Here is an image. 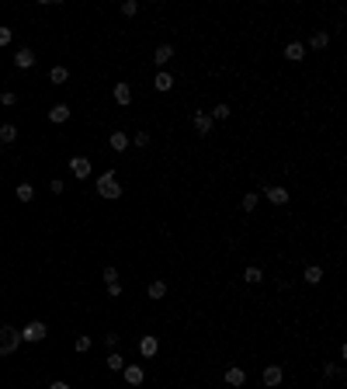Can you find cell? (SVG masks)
Segmentation results:
<instances>
[{
    "mask_svg": "<svg viewBox=\"0 0 347 389\" xmlns=\"http://www.w3.org/2000/svg\"><path fill=\"white\" fill-rule=\"evenodd\" d=\"M97 194L108 198V202L122 198V188H118V181H115V171H104V174L97 177Z\"/></svg>",
    "mask_w": 347,
    "mask_h": 389,
    "instance_id": "6da1fadb",
    "label": "cell"
},
{
    "mask_svg": "<svg viewBox=\"0 0 347 389\" xmlns=\"http://www.w3.org/2000/svg\"><path fill=\"white\" fill-rule=\"evenodd\" d=\"M21 344V330L14 327H0V354H14Z\"/></svg>",
    "mask_w": 347,
    "mask_h": 389,
    "instance_id": "7a4b0ae2",
    "label": "cell"
},
{
    "mask_svg": "<svg viewBox=\"0 0 347 389\" xmlns=\"http://www.w3.org/2000/svg\"><path fill=\"white\" fill-rule=\"evenodd\" d=\"M45 334H49V327H45L42 320H32V323L21 330V341H28V344H39V341H45Z\"/></svg>",
    "mask_w": 347,
    "mask_h": 389,
    "instance_id": "3957f363",
    "label": "cell"
},
{
    "mask_svg": "<svg viewBox=\"0 0 347 389\" xmlns=\"http://www.w3.org/2000/svg\"><path fill=\"white\" fill-rule=\"evenodd\" d=\"M194 132L198 136H209L212 132V115L209 112H194Z\"/></svg>",
    "mask_w": 347,
    "mask_h": 389,
    "instance_id": "277c9868",
    "label": "cell"
},
{
    "mask_svg": "<svg viewBox=\"0 0 347 389\" xmlns=\"http://www.w3.org/2000/svg\"><path fill=\"white\" fill-rule=\"evenodd\" d=\"M70 171L77 177H91V160L87 156H70Z\"/></svg>",
    "mask_w": 347,
    "mask_h": 389,
    "instance_id": "5b68a950",
    "label": "cell"
},
{
    "mask_svg": "<svg viewBox=\"0 0 347 389\" xmlns=\"http://www.w3.org/2000/svg\"><path fill=\"white\" fill-rule=\"evenodd\" d=\"M156 351H160V341H156L153 334H146V337L139 341V354H142V358H153Z\"/></svg>",
    "mask_w": 347,
    "mask_h": 389,
    "instance_id": "8992f818",
    "label": "cell"
},
{
    "mask_svg": "<svg viewBox=\"0 0 347 389\" xmlns=\"http://www.w3.org/2000/svg\"><path fill=\"white\" fill-rule=\"evenodd\" d=\"M264 194H268V202H274V205H285V202H288V191H285L281 184H268Z\"/></svg>",
    "mask_w": 347,
    "mask_h": 389,
    "instance_id": "52a82bcc",
    "label": "cell"
},
{
    "mask_svg": "<svg viewBox=\"0 0 347 389\" xmlns=\"http://www.w3.org/2000/svg\"><path fill=\"white\" fill-rule=\"evenodd\" d=\"M122 375H125V382H129V386H142V379H146V372L139 369V365H125V369H122Z\"/></svg>",
    "mask_w": 347,
    "mask_h": 389,
    "instance_id": "ba28073f",
    "label": "cell"
},
{
    "mask_svg": "<svg viewBox=\"0 0 347 389\" xmlns=\"http://www.w3.org/2000/svg\"><path fill=\"white\" fill-rule=\"evenodd\" d=\"M281 375H285V372H281V365H268V369H264V386H268V389L281 386Z\"/></svg>",
    "mask_w": 347,
    "mask_h": 389,
    "instance_id": "9c48e42d",
    "label": "cell"
},
{
    "mask_svg": "<svg viewBox=\"0 0 347 389\" xmlns=\"http://www.w3.org/2000/svg\"><path fill=\"white\" fill-rule=\"evenodd\" d=\"M14 66H18V70L35 66V52H32V49H18V52H14Z\"/></svg>",
    "mask_w": 347,
    "mask_h": 389,
    "instance_id": "30bf717a",
    "label": "cell"
},
{
    "mask_svg": "<svg viewBox=\"0 0 347 389\" xmlns=\"http://www.w3.org/2000/svg\"><path fill=\"white\" fill-rule=\"evenodd\" d=\"M170 59H174V49H170V45H156V52H153V63L160 66V70H163V66H167Z\"/></svg>",
    "mask_w": 347,
    "mask_h": 389,
    "instance_id": "8fae6325",
    "label": "cell"
},
{
    "mask_svg": "<svg viewBox=\"0 0 347 389\" xmlns=\"http://www.w3.org/2000/svg\"><path fill=\"white\" fill-rule=\"evenodd\" d=\"M153 87L160 91V94H167V91L174 87V77L167 73V70H160V73H156V80H153Z\"/></svg>",
    "mask_w": 347,
    "mask_h": 389,
    "instance_id": "7c38bea8",
    "label": "cell"
},
{
    "mask_svg": "<svg viewBox=\"0 0 347 389\" xmlns=\"http://www.w3.org/2000/svg\"><path fill=\"white\" fill-rule=\"evenodd\" d=\"M302 282H306V285H320V282H323V268H320V264H309L306 274H302Z\"/></svg>",
    "mask_w": 347,
    "mask_h": 389,
    "instance_id": "4fadbf2b",
    "label": "cell"
},
{
    "mask_svg": "<svg viewBox=\"0 0 347 389\" xmlns=\"http://www.w3.org/2000/svg\"><path fill=\"white\" fill-rule=\"evenodd\" d=\"M108 143H111V150H118V153H122V150H129V143H132V139H129V132H111V136H108Z\"/></svg>",
    "mask_w": 347,
    "mask_h": 389,
    "instance_id": "5bb4252c",
    "label": "cell"
},
{
    "mask_svg": "<svg viewBox=\"0 0 347 389\" xmlns=\"http://www.w3.org/2000/svg\"><path fill=\"white\" fill-rule=\"evenodd\" d=\"M115 101L118 104H132V87L129 84H115Z\"/></svg>",
    "mask_w": 347,
    "mask_h": 389,
    "instance_id": "9a60e30c",
    "label": "cell"
},
{
    "mask_svg": "<svg viewBox=\"0 0 347 389\" xmlns=\"http://www.w3.org/2000/svg\"><path fill=\"white\" fill-rule=\"evenodd\" d=\"M302 56H306V45L302 42H292L288 49H285V59H292V63H299Z\"/></svg>",
    "mask_w": 347,
    "mask_h": 389,
    "instance_id": "2e32d148",
    "label": "cell"
},
{
    "mask_svg": "<svg viewBox=\"0 0 347 389\" xmlns=\"http://www.w3.org/2000/svg\"><path fill=\"white\" fill-rule=\"evenodd\" d=\"M150 299H163V295H167V282H163V278H156V282H150Z\"/></svg>",
    "mask_w": 347,
    "mask_h": 389,
    "instance_id": "e0dca14e",
    "label": "cell"
},
{
    "mask_svg": "<svg viewBox=\"0 0 347 389\" xmlns=\"http://www.w3.org/2000/svg\"><path fill=\"white\" fill-rule=\"evenodd\" d=\"M66 118H70V108H66V104H56V108L49 112V122H56V125H63Z\"/></svg>",
    "mask_w": 347,
    "mask_h": 389,
    "instance_id": "ac0fdd59",
    "label": "cell"
},
{
    "mask_svg": "<svg viewBox=\"0 0 347 389\" xmlns=\"http://www.w3.org/2000/svg\"><path fill=\"white\" fill-rule=\"evenodd\" d=\"M14 139H18V129H14L11 122H4V125H0V146H4V143H14Z\"/></svg>",
    "mask_w": 347,
    "mask_h": 389,
    "instance_id": "d6986e66",
    "label": "cell"
},
{
    "mask_svg": "<svg viewBox=\"0 0 347 389\" xmlns=\"http://www.w3.org/2000/svg\"><path fill=\"white\" fill-rule=\"evenodd\" d=\"M226 382H229V386H243V382H247V372L243 369H229L226 372Z\"/></svg>",
    "mask_w": 347,
    "mask_h": 389,
    "instance_id": "ffe728a7",
    "label": "cell"
},
{
    "mask_svg": "<svg viewBox=\"0 0 347 389\" xmlns=\"http://www.w3.org/2000/svg\"><path fill=\"white\" fill-rule=\"evenodd\" d=\"M66 77H70L66 66H52V70H49V80H52V84H66Z\"/></svg>",
    "mask_w": 347,
    "mask_h": 389,
    "instance_id": "44dd1931",
    "label": "cell"
},
{
    "mask_svg": "<svg viewBox=\"0 0 347 389\" xmlns=\"http://www.w3.org/2000/svg\"><path fill=\"white\" fill-rule=\"evenodd\" d=\"M243 282H247V285H257V282H264L261 268H247V271H243Z\"/></svg>",
    "mask_w": 347,
    "mask_h": 389,
    "instance_id": "7402d4cb",
    "label": "cell"
},
{
    "mask_svg": "<svg viewBox=\"0 0 347 389\" xmlns=\"http://www.w3.org/2000/svg\"><path fill=\"white\" fill-rule=\"evenodd\" d=\"M18 202H32V198H35V188H32V184H18Z\"/></svg>",
    "mask_w": 347,
    "mask_h": 389,
    "instance_id": "603a6c76",
    "label": "cell"
},
{
    "mask_svg": "<svg viewBox=\"0 0 347 389\" xmlns=\"http://www.w3.org/2000/svg\"><path fill=\"white\" fill-rule=\"evenodd\" d=\"M309 45H312V49H327V45H330V35H327V32H316Z\"/></svg>",
    "mask_w": 347,
    "mask_h": 389,
    "instance_id": "cb8c5ba5",
    "label": "cell"
},
{
    "mask_svg": "<svg viewBox=\"0 0 347 389\" xmlns=\"http://www.w3.org/2000/svg\"><path fill=\"white\" fill-rule=\"evenodd\" d=\"M108 369H111V372H122V369H125V358L111 351V354H108Z\"/></svg>",
    "mask_w": 347,
    "mask_h": 389,
    "instance_id": "d4e9b609",
    "label": "cell"
},
{
    "mask_svg": "<svg viewBox=\"0 0 347 389\" xmlns=\"http://www.w3.org/2000/svg\"><path fill=\"white\" fill-rule=\"evenodd\" d=\"M0 104H4V108H14V104H18V94H14V91H4V94H0Z\"/></svg>",
    "mask_w": 347,
    "mask_h": 389,
    "instance_id": "484cf974",
    "label": "cell"
},
{
    "mask_svg": "<svg viewBox=\"0 0 347 389\" xmlns=\"http://www.w3.org/2000/svg\"><path fill=\"white\" fill-rule=\"evenodd\" d=\"M257 202H261V194H243V212H253Z\"/></svg>",
    "mask_w": 347,
    "mask_h": 389,
    "instance_id": "4316f807",
    "label": "cell"
},
{
    "mask_svg": "<svg viewBox=\"0 0 347 389\" xmlns=\"http://www.w3.org/2000/svg\"><path fill=\"white\" fill-rule=\"evenodd\" d=\"M209 115H212V122H215V118H219V122L229 118V104H215V112H209Z\"/></svg>",
    "mask_w": 347,
    "mask_h": 389,
    "instance_id": "83f0119b",
    "label": "cell"
},
{
    "mask_svg": "<svg viewBox=\"0 0 347 389\" xmlns=\"http://www.w3.org/2000/svg\"><path fill=\"white\" fill-rule=\"evenodd\" d=\"M323 375H327V379H337V375H344V369H340V365H323Z\"/></svg>",
    "mask_w": 347,
    "mask_h": 389,
    "instance_id": "f1b7e54d",
    "label": "cell"
},
{
    "mask_svg": "<svg viewBox=\"0 0 347 389\" xmlns=\"http://www.w3.org/2000/svg\"><path fill=\"white\" fill-rule=\"evenodd\" d=\"M135 11H139V4H135V0H125V4H122V14H125V18H132Z\"/></svg>",
    "mask_w": 347,
    "mask_h": 389,
    "instance_id": "f546056e",
    "label": "cell"
},
{
    "mask_svg": "<svg viewBox=\"0 0 347 389\" xmlns=\"http://www.w3.org/2000/svg\"><path fill=\"white\" fill-rule=\"evenodd\" d=\"M77 351H80V354L91 351V337H87V334H80V337H77Z\"/></svg>",
    "mask_w": 347,
    "mask_h": 389,
    "instance_id": "4dcf8cb0",
    "label": "cell"
},
{
    "mask_svg": "<svg viewBox=\"0 0 347 389\" xmlns=\"http://www.w3.org/2000/svg\"><path fill=\"white\" fill-rule=\"evenodd\" d=\"M132 143H135V146H150V132H135Z\"/></svg>",
    "mask_w": 347,
    "mask_h": 389,
    "instance_id": "1f68e13d",
    "label": "cell"
},
{
    "mask_svg": "<svg viewBox=\"0 0 347 389\" xmlns=\"http://www.w3.org/2000/svg\"><path fill=\"white\" fill-rule=\"evenodd\" d=\"M104 282H108V285H111V282H118V271H115V268H111V264L104 268Z\"/></svg>",
    "mask_w": 347,
    "mask_h": 389,
    "instance_id": "d6a6232c",
    "label": "cell"
},
{
    "mask_svg": "<svg viewBox=\"0 0 347 389\" xmlns=\"http://www.w3.org/2000/svg\"><path fill=\"white\" fill-rule=\"evenodd\" d=\"M11 39H14L11 28H0V45H11Z\"/></svg>",
    "mask_w": 347,
    "mask_h": 389,
    "instance_id": "836d02e7",
    "label": "cell"
},
{
    "mask_svg": "<svg viewBox=\"0 0 347 389\" xmlns=\"http://www.w3.org/2000/svg\"><path fill=\"white\" fill-rule=\"evenodd\" d=\"M108 295H111V299H118V295H122V285H118V282H111V285H108Z\"/></svg>",
    "mask_w": 347,
    "mask_h": 389,
    "instance_id": "e575fe53",
    "label": "cell"
},
{
    "mask_svg": "<svg viewBox=\"0 0 347 389\" xmlns=\"http://www.w3.org/2000/svg\"><path fill=\"white\" fill-rule=\"evenodd\" d=\"M104 344H108V348H118V334H104Z\"/></svg>",
    "mask_w": 347,
    "mask_h": 389,
    "instance_id": "d590c367",
    "label": "cell"
},
{
    "mask_svg": "<svg viewBox=\"0 0 347 389\" xmlns=\"http://www.w3.org/2000/svg\"><path fill=\"white\" fill-rule=\"evenodd\" d=\"M49 389H70V382H49Z\"/></svg>",
    "mask_w": 347,
    "mask_h": 389,
    "instance_id": "8d00e7d4",
    "label": "cell"
},
{
    "mask_svg": "<svg viewBox=\"0 0 347 389\" xmlns=\"http://www.w3.org/2000/svg\"><path fill=\"white\" fill-rule=\"evenodd\" d=\"M0 153H4V146H0Z\"/></svg>",
    "mask_w": 347,
    "mask_h": 389,
    "instance_id": "74e56055",
    "label": "cell"
}]
</instances>
